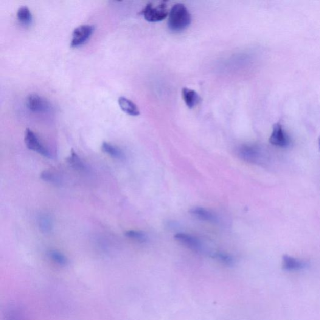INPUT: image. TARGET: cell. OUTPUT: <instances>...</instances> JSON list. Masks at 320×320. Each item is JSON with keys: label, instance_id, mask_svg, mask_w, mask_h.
Segmentation results:
<instances>
[{"label": "cell", "instance_id": "cell-1", "mask_svg": "<svg viewBox=\"0 0 320 320\" xmlns=\"http://www.w3.org/2000/svg\"><path fill=\"white\" fill-rule=\"evenodd\" d=\"M192 22V16L184 4L173 5L168 14V26L173 32H181L186 30Z\"/></svg>", "mask_w": 320, "mask_h": 320}, {"label": "cell", "instance_id": "cell-2", "mask_svg": "<svg viewBox=\"0 0 320 320\" xmlns=\"http://www.w3.org/2000/svg\"><path fill=\"white\" fill-rule=\"evenodd\" d=\"M142 15L148 22L156 23L162 21L168 16L167 2H160L158 5H154L153 3H149L142 11Z\"/></svg>", "mask_w": 320, "mask_h": 320}, {"label": "cell", "instance_id": "cell-3", "mask_svg": "<svg viewBox=\"0 0 320 320\" xmlns=\"http://www.w3.org/2000/svg\"><path fill=\"white\" fill-rule=\"evenodd\" d=\"M24 140L25 145L29 150L35 151L47 158H51V154L49 150L44 147L34 132L29 128L26 129L25 131Z\"/></svg>", "mask_w": 320, "mask_h": 320}, {"label": "cell", "instance_id": "cell-4", "mask_svg": "<svg viewBox=\"0 0 320 320\" xmlns=\"http://www.w3.org/2000/svg\"><path fill=\"white\" fill-rule=\"evenodd\" d=\"M94 32V27L91 25H81L76 28L72 33V47H78L86 43Z\"/></svg>", "mask_w": 320, "mask_h": 320}, {"label": "cell", "instance_id": "cell-5", "mask_svg": "<svg viewBox=\"0 0 320 320\" xmlns=\"http://www.w3.org/2000/svg\"><path fill=\"white\" fill-rule=\"evenodd\" d=\"M237 154L243 161L252 164H258L263 159L262 153L260 148L253 145H241L238 148Z\"/></svg>", "mask_w": 320, "mask_h": 320}, {"label": "cell", "instance_id": "cell-6", "mask_svg": "<svg viewBox=\"0 0 320 320\" xmlns=\"http://www.w3.org/2000/svg\"><path fill=\"white\" fill-rule=\"evenodd\" d=\"M25 104L30 111L35 113H46L51 109L49 101L36 94L29 95L25 101Z\"/></svg>", "mask_w": 320, "mask_h": 320}, {"label": "cell", "instance_id": "cell-7", "mask_svg": "<svg viewBox=\"0 0 320 320\" xmlns=\"http://www.w3.org/2000/svg\"><path fill=\"white\" fill-rule=\"evenodd\" d=\"M271 144L278 147H287L290 143V137L286 134L280 123H275L273 131L269 138Z\"/></svg>", "mask_w": 320, "mask_h": 320}, {"label": "cell", "instance_id": "cell-8", "mask_svg": "<svg viewBox=\"0 0 320 320\" xmlns=\"http://www.w3.org/2000/svg\"><path fill=\"white\" fill-rule=\"evenodd\" d=\"M308 264L302 260L285 255L282 258V267L287 271H298L307 267Z\"/></svg>", "mask_w": 320, "mask_h": 320}, {"label": "cell", "instance_id": "cell-9", "mask_svg": "<svg viewBox=\"0 0 320 320\" xmlns=\"http://www.w3.org/2000/svg\"><path fill=\"white\" fill-rule=\"evenodd\" d=\"M175 240L183 244L185 246L196 252L201 250L202 245L200 241L192 235L179 233L175 235Z\"/></svg>", "mask_w": 320, "mask_h": 320}, {"label": "cell", "instance_id": "cell-10", "mask_svg": "<svg viewBox=\"0 0 320 320\" xmlns=\"http://www.w3.org/2000/svg\"><path fill=\"white\" fill-rule=\"evenodd\" d=\"M182 97L187 107L190 109L194 108L201 100L197 92L187 88L182 89Z\"/></svg>", "mask_w": 320, "mask_h": 320}, {"label": "cell", "instance_id": "cell-11", "mask_svg": "<svg viewBox=\"0 0 320 320\" xmlns=\"http://www.w3.org/2000/svg\"><path fill=\"white\" fill-rule=\"evenodd\" d=\"M118 103L122 110L126 114L131 115V116H138L140 115L139 109L136 104L128 98L120 97L118 100Z\"/></svg>", "mask_w": 320, "mask_h": 320}, {"label": "cell", "instance_id": "cell-12", "mask_svg": "<svg viewBox=\"0 0 320 320\" xmlns=\"http://www.w3.org/2000/svg\"><path fill=\"white\" fill-rule=\"evenodd\" d=\"M190 213L201 220L209 222H215L217 220V217L213 213L204 208L193 207L190 210Z\"/></svg>", "mask_w": 320, "mask_h": 320}, {"label": "cell", "instance_id": "cell-13", "mask_svg": "<svg viewBox=\"0 0 320 320\" xmlns=\"http://www.w3.org/2000/svg\"><path fill=\"white\" fill-rule=\"evenodd\" d=\"M102 150L104 153L109 154L114 158L124 159L125 156L123 151L119 147L108 142H103L102 145Z\"/></svg>", "mask_w": 320, "mask_h": 320}, {"label": "cell", "instance_id": "cell-14", "mask_svg": "<svg viewBox=\"0 0 320 320\" xmlns=\"http://www.w3.org/2000/svg\"><path fill=\"white\" fill-rule=\"evenodd\" d=\"M68 164L74 169L78 171H83L86 170V166L84 162L80 158V156L76 153L74 150L71 151L70 156L66 159Z\"/></svg>", "mask_w": 320, "mask_h": 320}, {"label": "cell", "instance_id": "cell-15", "mask_svg": "<svg viewBox=\"0 0 320 320\" xmlns=\"http://www.w3.org/2000/svg\"><path fill=\"white\" fill-rule=\"evenodd\" d=\"M38 226L43 234H49L53 228V221L49 215H41L38 218Z\"/></svg>", "mask_w": 320, "mask_h": 320}, {"label": "cell", "instance_id": "cell-16", "mask_svg": "<svg viewBox=\"0 0 320 320\" xmlns=\"http://www.w3.org/2000/svg\"><path fill=\"white\" fill-rule=\"evenodd\" d=\"M17 18L21 24L28 25L32 23V15L29 8L26 6H22L18 10Z\"/></svg>", "mask_w": 320, "mask_h": 320}, {"label": "cell", "instance_id": "cell-17", "mask_svg": "<svg viewBox=\"0 0 320 320\" xmlns=\"http://www.w3.org/2000/svg\"><path fill=\"white\" fill-rule=\"evenodd\" d=\"M48 255L53 262L60 266H66L68 264V259L65 255L55 249H52L48 253Z\"/></svg>", "mask_w": 320, "mask_h": 320}, {"label": "cell", "instance_id": "cell-18", "mask_svg": "<svg viewBox=\"0 0 320 320\" xmlns=\"http://www.w3.org/2000/svg\"><path fill=\"white\" fill-rule=\"evenodd\" d=\"M125 235L126 237L140 243H144L148 239L147 235L145 233L139 231V230H128L125 233Z\"/></svg>", "mask_w": 320, "mask_h": 320}, {"label": "cell", "instance_id": "cell-19", "mask_svg": "<svg viewBox=\"0 0 320 320\" xmlns=\"http://www.w3.org/2000/svg\"><path fill=\"white\" fill-rule=\"evenodd\" d=\"M5 320H26L24 314L18 308L10 307L5 314Z\"/></svg>", "mask_w": 320, "mask_h": 320}, {"label": "cell", "instance_id": "cell-20", "mask_svg": "<svg viewBox=\"0 0 320 320\" xmlns=\"http://www.w3.org/2000/svg\"><path fill=\"white\" fill-rule=\"evenodd\" d=\"M40 177L43 181L49 182V183L55 185H60L61 184V179L60 177L55 174L49 172V171H44L42 172Z\"/></svg>", "mask_w": 320, "mask_h": 320}, {"label": "cell", "instance_id": "cell-21", "mask_svg": "<svg viewBox=\"0 0 320 320\" xmlns=\"http://www.w3.org/2000/svg\"><path fill=\"white\" fill-rule=\"evenodd\" d=\"M215 258L221 261V262L227 264V265H230L233 263V259L230 255L223 253H216L214 255Z\"/></svg>", "mask_w": 320, "mask_h": 320}, {"label": "cell", "instance_id": "cell-22", "mask_svg": "<svg viewBox=\"0 0 320 320\" xmlns=\"http://www.w3.org/2000/svg\"><path fill=\"white\" fill-rule=\"evenodd\" d=\"M318 144H319V147L320 149V136L319 137V139H318Z\"/></svg>", "mask_w": 320, "mask_h": 320}]
</instances>
